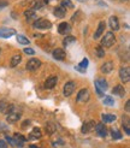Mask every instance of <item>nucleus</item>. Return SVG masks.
<instances>
[{"mask_svg":"<svg viewBox=\"0 0 130 148\" xmlns=\"http://www.w3.org/2000/svg\"><path fill=\"white\" fill-rule=\"evenodd\" d=\"M114 42H116V36H114V34H113L112 32H108V33L105 34V36L103 38V40H101V46L108 48V47L113 46Z\"/></svg>","mask_w":130,"mask_h":148,"instance_id":"f257e3e1","label":"nucleus"},{"mask_svg":"<svg viewBox=\"0 0 130 148\" xmlns=\"http://www.w3.org/2000/svg\"><path fill=\"white\" fill-rule=\"evenodd\" d=\"M33 27L36 28V29H49L51 27H52V23L46 18H39V19H36L34 22Z\"/></svg>","mask_w":130,"mask_h":148,"instance_id":"f03ea898","label":"nucleus"},{"mask_svg":"<svg viewBox=\"0 0 130 148\" xmlns=\"http://www.w3.org/2000/svg\"><path fill=\"white\" fill-rule=\"evenodd\" d=\"M12 111H14V106L9 103L6 100H1L0 101V113H5V114H9L11 113Z\"/></svg>","mask_w":130,"mask_h":148,"instance_id":"7ed1b4c3","label":"nucleus"},{"mask_svg":"<svg viewBox=\"0 0 130 148\" xmlns=\"http://www.w3.org/2000/svg\"><path fill=\"white\" fill-rule=\"evenodd\" d=\"M40 65H41V62L38 58H31V59H29L28 63H27V70L28 71H35L40 68Z\"/></svg>","mask_w":130,"mask_h":148,"instance_id":"20e7f679","label":"nucleus"},{"mask_svg":"<svg viewBox=\"0 0 130 148\" xmlns=\"http://www.w3.org/2000/svg\"><path fill=\"white\" fill-rule=\"evenodd\" d=\"M75 89H76V83L74 82V81H70V82H68L64 86L63 94L65 95V97H70V95L75 92Z\"/></svg>","mask_w":130,"mask_h":148,"instance_id":"39448f33","label":"nucleus"},{"mask_svg":"<svg viewBox=\"0 0 130 148\" xmlns=\"http://www.w3.org/2000/svg\"><path fill=\"white\" fill-rule=\"evenodd\" d=\"M89 98H90V94H89V90L87 89V88L81 89L77 94V101L78 102H86V101L89 100Z\"/></svg>","mask_w":130,"mask_h":148,"instance_id":"423d86ee","label":"nucleus"},{"mask_svg":"<svg viewBox=\"0 0 130 148\" xmlns=\"http://www.w3.org/2000/svg\"><path fill=\"white\" fill-rule=\"evenodd\" d=\"M119 77H120L123 83H128L130 81V70H129L128 66L119 69Z\"/></svg>","mask_w":130,"mask_h":148,"instance_id":"0eeeda50","label":"nucleus"},{"mask_svg":"<svg viewBox=\"0 0 130 148\" xmlns=\"http://www.w3.org/2000/svg\"><path fill=\"white\" fill-rule=\"evenodd\" d=\"M94 129H95V122L89 121V122H86L82 125L81 131H82V134H89V132H92Z\"/></svg>","mask_w":130,"mask_h":148,"instance_id":"6e6552de","label":"nucleus"},{"mask_svg":"<svg viewBox=\"0 0 130 148\" xmlns=\"http://www.w3.org/2000/svg\"><path fill=\"white\" fill-rule=\"evenodd\" d=\"M14 34H16V30L12 28H0V38L7 39V38H11Z\"/></svg>","mask_w":130,"mask_h":148,"instance_id":"1a4fd4ad","label":"nucleus"},{"mask_svg":"<svg viewBox=\"0 0 130 148\" xmlns=\"http://www.w3.org/2000/svg\"><path fill=\"white\" fill-rule=\"evenodd\" d=\"M18 119H21V112H18V111H12L11 113L7 114V118H6L7 123H10V124L16 123Z\"/></svg>","mask_w":130,"mask_h":148,"instance_id":"9d476101","label":"nucleus"},{"mask_svg":"<svg viewBox=\"0 0 130 148\" xmlns=\"http://www.w3.org/2000/svg\"><path fill=\"white\" fill-rule=\"evenodd\" d=\"M96 131V134L101 137H106L107 135V128L105 127L104 123H99V124H95V129H94Z\"/></svg>","mask_w":130,"mask_h":148,"instance_id":"9b49d317","label":"nucleus"},{"mask_svg":"<svg viewBox=\"0 0 130 148\" xmlns=\"http://www.w3.org/2000/svg\"><path fill=\"white\" fill-rule=\"evenodd\" d=\"M113 68H114V65L112 62H105L103 65H101L100 71L103 73H111L113 71Z\"/></svg>","mask_w":130,"mask_h":148,"instance_id":"f8f14e48","label":"nucleus"},{"mask_svg":"<svg viewBox=\"0 0 130 148\" xmlns=\"http://www.w3.org/2000/svg\"><path fill=\"white\" fill-rule=\"evenodd\" d=\"M58 82V77L57 76H51L46 79V82H45V88L46 89H53V88L55 87Z\"/></svg>","mask_w":130,"mask_h":148,"instance_id":"ddd939ff","label":"nucleus"},{"mask_svg":"<svg viewBox=\"0 0 130 148\" xmlns=\"http://www.w3.org/2000/svg\"><path fill=\"white\" fill-rule=\"evenodd\" d=\"M52 54H53V58L57 59V60H64L65 57H66V53H65L64 49H62V48H57V49H54Z\"/></svg>","mask_w":130,"mask_h":148,"instance_id":"4468645a","label":"nucleus"},{"mask_svg":"<svg viewBox=\"0 0 130 148\" xmlns=\"http://www.w3.org/2000/svg\"><path fill=\"white\" fill-rule=\"evenodd\" d=\"M70 30H71V27L69 23H66V22H63V23H60L59 27H58V32H59V34H62V35L70 33Z\"/></svg>","mask_w":130,"mask_h":148,"instance_id":"2eb2a0df","label":"nucleus"},{"mask_svg":"<svg viewBox=\"0 0 130 148\" xmlns=\"http://www.w3.org/2000/svg\"><path fill=\"white\" fill-rule=\"evenodd\" d=\"M41 136H42V132H41L40 128H34L30 131V134H29L28 140H38V138H41Z\"/></svg>","mask_w":130,"mask_h":148,"instance_id":"dca6fc26","label":"nucleus"},{"mask_svg":"<svg viewBox=\"0 0 130 148\" xmlns=\"http://www.w3.org/2000/svg\"><path fill=\"white\" fill-rule=\"evenodd\" d=\"M105 28H106V24H105V22H100L99 25H98V29H96V32L95 34H94V39H99L101 35H103L105 33Z\"/></svg>","mask_w":130,"mask_h":148,"instance_id":"f3484780","label":"nucleus"},{"mask_svg":"<svg viewBox=\"0 0 130 148\" xmlns=\"http://www.w3.org/2000/svg\"><path fill=\"white\" fill-rule=\"evenodd\" d=\"M88 64H89L88 59H87V58H84L83 60H82L81 63H79L77 66H75V69H76V70H78L79 72L84 73V72H86V70H87V68H88Z\"/></svg>","mask_w":130,"mask_h":148,"instance_id":"a211bd4d","label":"nucleus"},{"mask_svg":"<svg viewBox=\"0 0 130 148\" xmlns=\"http://www.w3.org/2000/svg\"><path fill=\"white\" fill-rule=\"evenodd\" d=\"M110 27H111L112 30H116V32L119 29V21L116 16H111L110 17Z\"/></svg>","mask_w":130,"mask_h":148,"instance_id":"6ab92c4d","label":"nucleus"},{"mask_svg":"<svg viewBox=\"0 0 130 148\" xmlns=\"http://www.w3.org/2000/svg\"><path fill=\"white\" fill-rule=\"evenodd\" d=\"M112 93L114 95H118V97H124L125 95V89H124V87L118 84V86H116L113 89H112Z\"/></svg>","mask_w":130,"mask_h":148,"instance_id":"aec40b11","label":"nucleus"},{"mask_svg":"<svg viewBox=\"0 0 130 148\" xmlns=\"http://www.w3.org/2000/svg\"><path fill=\"white\" fill-rule=\"evenodd\" d=\"M95 86L99 87L103 92L107 90V87H108V84H107V82H106V79H104V78H98V79L95 81Z\"/></svg>","mask_w":130,"mask_h":148,"instance_id":"412c9836","label":"nucleus"},{"mask_svg":"<svg viewBox=\"0 0 130 148\" xmlns=\"http://www.w3.org/2000/svg\"><path fill=\"white\" fill-rule=\"evenodd\" d=\"M122 123H123V128H124L125 132H127V135H130V119H129V117L128 116H123L122 117Z\"/></svg>","mask_w":130,"mask_h":148,"instance_id":"4be33fe9","label":"nucleus"},{"mask_svg":"<svg viewBox=\"0 0 130 148\" xmlns=\"http://www.w3.org/2000/svg\"><path fill=\"white\" fill-rule=\"evenodd\" d=\"M65 14H66V10H65L64 7L59 6V7H55L54 9V16L57 18H64Z\"/></svg>","mask_w":130,"mask_h":148,"instance_id":"5701e85b","label":"nucleus"},{"mask_svg":"<svg viewBox=\"0 0 130 148\" xmlns=\"http://www.w3.org/2000/svg\"><path fill=\"white\" fill-rule=\"evenodd\" d=\"M21 62H22V56H21V54H14V56L11 58V63H10L11 68H14V66H17Z\"/></svg>","mask_w":130,"mask_h":148,"instance_id":"b1692460","label":"nucleus"},{"mask_svg":"<svg viewBox=\"0 0 130 148\" xmlns=\"http://www.w3.org/2000/svg\"><path fill=\"white\" fill-rule=\"evenodd\" d=\"M101 118H103L104 123H112V122H116V119H117L116 114H103Z\"/></svg>","mask_w":130,"mask_h":148,"instance_id":"393cba45","label":"nucleus"},{"mask_svg":"<svg viewBox=\"0 0 130 148\" xmlns=\"http://www.w3.org/2000/svg\"><path fill=\"white\" fill-rule=\"evenodd\" d=\"M74 42H76L75 36H66V38L64 39V41H63L64 46H69V45H71V43H74Z\"/></svg>","mask_w":130,"mask_h":148,"instance_id":"a878e982","label":"nucleus"},{"mask_svg":"<svg viewBox=\"0 0 130 148\" xmlns=\"http://www.w3.org/2000/svg\"><path fill=\"white\" fill-rule=\"evenodd\" d=\"M36 11H34L33 9H29V10H27L25 12H24V16L28 18V19H33V18H35L36 17Z\"/></svg>","mask_w":130,"mask_h":148,"instance_id":"bb28decb","label":"nucleus"},{"mask_svg":"<svg viewBox=\"0 0 130 148\" xmlns=\"http://www.w3.org/2000/svg\"><path fill=\"white\" fill-rule=\"evenodd\" d=\"M17 41L21 43V45H29V43H30V41L23 35H17Z\"/></svg>","mask_w":130,"mask_h":148,"instance_id":"cd10ccee","label":"nucleus"},{"mask_svg":"<svg viewBox=\"0 0 130 148\" xmlns=\"http://www.w3.org/2000/svg\"><path fill=\"white\" fill-rule=\"evenodd\" d=\"M103 102L105 103L106 106H113L114 105V100L112 99V97H104V100H103Z\"/></svg>","mask_w":130,"mask_h":148,"instance_id":"c85d7f7f","label":"nucleus"},{"mask_svg":"<svg viewBox=\"0 0 130 148\" xmlns=\"http://www.w3.org/2000/svg\"><path fill=\"white\" fill-rule=\"evenodd\" d=\"M111 135H112V137H113L114 140H119V138H122V134L119 132V130H118V129H116V128L111 129Z\"/></svg>","mask_w":130,"mask_h":148,"instance_id":"c756f323","label":"nucleus"},{"mask_svg":"<svg viewBox=\"0 0 130 148\" xmlns=\"http://www.w3.org/2000/svg\"><path fill=\"white\" fill-rule=\"evenodd\" d=\"M13 140H16V141H18V142H22V143H24V142L27 141V138H25L23 135L18 134V132H16V134L13 135Z\"/></svg>","mask_w":130,"mask_h":148,"instance_id":"7c9ffc66","label":"nucleus"},{"mask_svg":"<svg viewBox=\"0 0 130 148\" xmlns=\"http://www.w3.org/2000/svg\"><path fill=\"white\" fill-rule=\"evenodd\" d=\"M54 131H55V125L48 123V124L46 125V132H47L48 135H51V134H53Z\"/></svg>","mask_w":130,"mask_h":148,"instance_id":"2f4dec72","label":"nucleus"},{"mask_svg":"<svg viewBox=\"0 0 130 148\" xmlns=\"http://www.w3.org/2000/svg\"><path fill=\"white\" fill-rule=\"evenodd\" d=\"M95 51H96V56H98L99 58H104V57H105V49H104L103 46H98Z\"/></svg>","mask_w":130,"mask_h":148,"instance_id":"473e14b6","label":"nucleus"},{"mask_svg":"<svg viewBox=\"0 0 130 148\" xmlns=\"http://www.w3.org/2000/svg\"><path fill=\"white\" fill-rule=\"evenodd\" d=\"M62 7H66V9H72L74 7V5H72V3H71V0H63L62 1Z\"/></svg>","mask_w":130,"mask_h":148,"instance_id":"72a5a7b5","label":"nucleus"},{"mask_svg":"<svg viewBox=\"0 0 130 148\" xmlns=\"http://www.w3.org/2000/svg\"><path fill=\"white\" fill-rule=\"evenodd\" d=\"M23 52H24L25 54H29V56H33V54L35 53V51H34L33 48H28V47H27V48H24V51H23Z\"/></svg>","mask_w":130,"mask_h":148,"instance_id":"f704fd0d","label":"nucleus"},{"mask_svg":"<svg viewBox=\"0 0 130 148\" xmlns=\"http://www.w3.org/2000/svg\"><path fill=\"white\" fill-rule=\"evenodd\" d=\"M7 5H9V3H7L6 0H0V10H3L4 7H6Z\"/></svg>","mask_w":130,"mask_h":148,"instance_id":"c9c22d12","label":"nucleus"},{"mask_svg":"<svg viewBox=\"0 0 130 148\" xmlns=\"http://www.w3.org/2000/svg\"><path fill=\"white\" fill-rule=\"evenodd\" d=\"M95 89H96V93H98V95H100V97H103V95H104V92L101 90L99 87H96V86H95Z\"/></svg>","mask_w":130,"mask_h":148,"instance_id":"e433bc0d","label":"nucleus"},{"mask_svg":"<svg viewBox=\"0 0 130 148\" xmlns=\"http://www.w3.org/2000/svg\"><path fill=\"white\" fill-rule=\"evenodd\" d=\"M125 111L127 112H130V101L129 100L125 102Z\"/></svg>","mask_w":130,"mask_h":148,"instance_id":"4c0bfd02","label":"nucleus"},{"mask_svg":"<svg viewBox=\"0 0 130 148\" xmlns=\"http://www.w3.org/2000/svg\"><path fill=\"white\" fill-rule=\"evenodd\" d=\"M0 148H7V145L5 141H3V140H0Z\"/></svg>","mask_w":130,"mask_h":148,"instance_id":"58836bf2","label":"nucleus"},{"mask_svg":"<svg viewBox=\"0 0 130 148\" xmlns=\"http://www.w3.org/2000/svg\"><path fill=\"white\" fill-rule=\"evenodd\" d=\"M29 124H30V121H25V122H24L23 124H22V128H23V129H24V128L27 127V125H29Z\"/></svg>","mask_w":130,"mask_h":148,"instance_id":"ea45409f","label":"nucleus"},{"mask_svg":"<svg viewBox=\"0 0 130 148\" xmlns=\"http://www.w3.org/2000/svg\"><path fill=\"white\" fill-rule=\"evenodd\" d=\"M30 148H40V147H38V146H35V145H31V146H30Z\"/></svg>","mask_w":130,"mask_h":148,"instance_id":"a19ab883","label":"nucleus"},{"mask_svg":"<svg viewBox=\"0 0 130 148\" xmlns=\"http://www.w3.org/2000/svg\"><path fill=\"white\" fill-rule=\"evenodd\" d=\"M77 1H81L82 3V1H84V0H77Z\"/></svg>","mask_w":130,"mask_h":148,"instance_id":"79ce46f5","label":"nucleus"},{"mask_svg":"<svg viewBox=\"0 0 130 148\" xmlns=\"http://www.w3.org/2000/svg\"><path fill=\"white\" fill-rule=\"evenodd\" d=\"M45 1H46V3H48V0H45Z\"/></svg>","mask_w":130,"mask_h":148,"instance_id":"37998d69","label":"nucleus"}]
</instances>
